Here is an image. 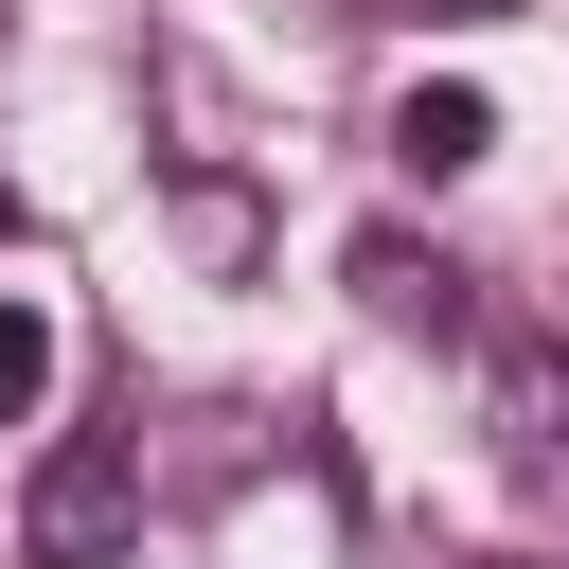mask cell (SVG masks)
I'll return each instance as SVG.
<instances>
[{
  "label": "cell",
  "mask_w": 569,
  "mask_h": 569,
  "mask_svg": "<svg viewBox=\"0 0 569 569\" xmlns=\"http://www.w3.org/2000/svg\"><path fill=\"white\" fill-rule=\"evenodd\" d=\"M391 18H516V0H391Z\"/></svg>",
  "instance_id": "cell-6"
},
{
  "label": "cell",
  "mask_w": 569,
  "mask_h": 569,
  "mask_svg": "<svg viewBox=\"0 0 569 569\" xmlns=\"http://www.w3.org/2000/svg\"><path fill=\"white\" fill-rule=\"evenodd\" d=\"M124 533H142V462H124V445H53L36 498H18V551H36V569H107Z\"/></svg>",
  "instance_id": "cell-1"
},
{
  "label": "cell",
  "mask_w": 569,
  "mask_h": 569,
  "mask_svg": "<svg viewBox=\"0 0 569 569\" xmlns=\"http://www.w3.org/2000/svg\"><path fill=\"white\" fill-rule=\"evenodd\" d=\"M391 160H409V178H480V160H498V107H480V89H409V107H391Z\"/></svg>",
  "instance_id": "cell-3"
},
{
  "label": "cell",
  "mask_w": 569,
  "mask_h": 569,
  "mask_svg": "<svg viewBox=\"0 0 569 569\" xmlns=\"http://www.w3.org/2000/svg\"><path fill=\"white\" fill-rule=\"evenodd\" d=\"M0 249H18V178H0Z\"/></svg>",
  "instance_id": "cell-7"
},
{
  "label": "cell",
  "mask_w": 569,
  "mask_h": 569,
  "mask_svg": "<svg viewBox=\"0 0 569 569\" xmlns=\"http://www.w3.org/2000/svg\"><path fill=\"white\" fill-rule=\"evenodd\" d=\"M498 445H516L533 480H569V356H551V338H498Z\"/></svg>",
  "instance_id": "cell-2"
},
{
  "label": "cell",
  "mask_w": 569,
  "mask_h": 569,
  "mask_svg": "<svg viewBox=\"0 0 569 569\" xmlns=\"http://www.w3.org/2000/svg\"><path fill=\"white\" fill-rule=\"evenodd\" d=\"M356 284H373V320H427V338H462V267H445V249L373 231V249H356Z\"/></svg>",
  "instance_id": "cell-4"
},
{
  "label": "cell",
  "mask_w": 569,
  "mask_h": 569,
  "mask_svg": "<svg viewBox=\"0 0 569 569\" xmlns=\"http://www.w3.org/2000/svg\"><path fill=\"white\" fill-rule=\"evenodd\" d=\"M36 391H53V320H36V302H18V284H0V427H18V409H36Z\"/></svg>",
  "instance_id": "cell-5"
}]
</instances>
